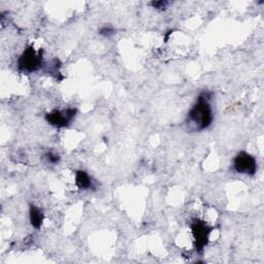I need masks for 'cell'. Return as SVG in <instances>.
Listing matches in <instances>:
<instances>
[{
	"label": "cell",
	"mask_w": 264,
	"mask_h": 264,
	"mask_svg": "<svg viewBox=\"0 0 264 264\" xmlns=\"http://www.w3.org/2000/svg\"><path fill=\"white\" fill-rule=\"evenodd\" d=\"M213 122V110L208 102L207 96L201 95L197 102L193 105L187 116V123L195 130H204Z\"/></svg>",
	"instance_id": "obj_1"
},
{
	"label": "cell",
	"mask_w": 264,
	"mask_h": 264,
	"mask_svg": "<svg viewBox=\"0 0 264 264\" xmlns=\"http://www.w3.org/2000/svg\"><path fill=\"white\" fill-rule=\"evenodd\" d=\"M43 65V57L40 53L34 51L32 47L24 51L19 59V67L23 72L33 73L37 72Z\"/></svg>",
	"instance_id": "obj_2"
},
{
	"label": "cell",
	"mask_w": 264,
	"mask_h": 264,
	"mask_svg": "<svg viewBox=\"0 0 264 264\" xmlns=\"http://www.w3.org/2000/svg\"><path fill=\"white\" fill-rule=\"evenodd\" d=\"M233 167L238 173L253 175L257 171V161L252 155L240 152L234 158Z\"/></svg>",
	"instance_id": "obj_3"
},
{
	"label": "cell",
	"mask_w": 264,
	"mask_h": 264,
	"mask_svg": "<svg viewBox=\"0 0 264 264\" xmlns=\"http://www.w3.org/2000/svg\"><path fill=\"white\" fill-rule=\"evenodd\" d=\"M191 229H192V234L195 240V245L198 251H202L203 248L207 244L208 241V236L210 229L208 228L207 224L200 221V220H195L191 224Z\"/></svg>",
	"instance_id": "obj_4"
},
{
	"label": "cell",
	"mask_w": 264,
	"mask_h": 264,
	"mask_svg": "<svg viewBox=\"0 0 264 264\" xmlns=\"http://www.w3.org/2000/svg\"><path fill=\"white\" fill-rule=\"evenodd\" d=\"M76 115L75 110H67V111H54L46 116L47 121L51 125L56 127H64L68 123L73 120Z\"/></svg>",
	"instance_id": "obj_5"
},
{
	"label": "cell",
	"mask_w": 264,
	"mask_h": 264,
	"mask_svg": "<svg viewBox=\"0 0 264 264\" xmlns=\"http://www.w3.org/2000/svg\"><path fill=\"white\" fill-rule=\"evenodd\" d=\"M29 217L30 223L34 228H41L44 222V214L41 208L35 205H31L29 209Z\"/></svg>",
	"instance_id": "obj_6"
},
{
	"label": "cell",
	"mask_w": 264,
	"mask_h": 264,
	"mask_svg": "<svg viewBox=\"0 0 264 264\" xmlns=\"http://www.w3.org/2000/svg\"><path fill=\"white\" fill-rule=\"evenodd\" d=\"M76 184L82 190H87V189H90L92 187V182H91L89 174H88L86 171H83V170L77 171V173H76Z\"/></svg>",
	"instance_id": "obj_7"
},
{
	"label": "cell",
	"mask_w": 264,
	"mask_h": 264,
	"mask_svg": "<svg viewBox=\"0 0 264 264\" xmlns=\"http://www.w3.org/2000/svg\"><path fill=\"white\" fill-rule=\"evenodd\" d=\"M115 33V29L112 26H103L99 30V34L102 37H111Z\"/></svg>",
	"instance_id": "obj_8"
},
{
	"label": "cell",
	"mask_w": 264,
	"mask_h": 264,
	"mask_svg": "<svg viewBox=\"0 0 264 264\" xmlns=\"http://www.w3.org/2000/svg\"><path fill=\"white\" fill-rule=\"evenodd\" d=\"M47 159H48V161H49L50 163H52V164H56V163L59 162L60 157H59L58 155L54 154V153H48V154H47Z\"/></svg>",
	"instance_id": "obj_9"
},
{
	"label": "cell",
	"mask_w": 264,
	"mask_h": 264,
	"mask_svg": "<svg viewBox=\"0 0 264 264\" xmlns=\"http://www.w3.org/2000/svg\"><path fill=\"white\" fill-rule=\"evenodd\" d=\"M167 5H168L167 2H155V3H152V6L155 9H158V10H164V9H166Z\"/></svg>",
	"instance_id": "obj_10"
}]
</instances>
